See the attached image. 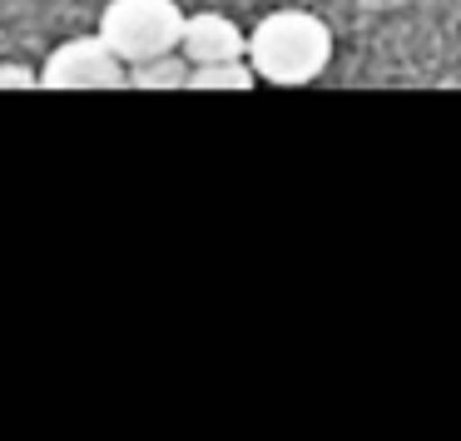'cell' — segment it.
Listing matches in <instances>:
<instances>
[{"label":"cell","mask_w":461,"mask_h":441,"mask_svg":"<svg viewBox=\"0 0 461 441\" xmlns=\"http://www.w3.org/2000/svg\"><path fill=\"white\" fill-rule=\"evenodd\" d=\"M249 65L258 80L298 90V85L322 80L332 65V31L312 11H273L249 31Z\"/></svg>","instance_id":"obj_1"},{"label":"cell","mask_w":461,"mask_h":441,"mask_svg":"<svg viewBox=\"0 0 461 441\" xmlns=\"http://www.w3.org/2000/svg\"><path fill=\"white\" fill-rule=\"evenodd\" d=\"M179 0H110L100 11V35L114 45L124 65H144L154 55H174L184 40Z\"/></svg>","instance_id":"obj_2"},{"label":"cell","mask_w":461,"mask_h":441,"mask_svg":"<svg viewBox=\"0 0 461 441\" xmlns=\"http://www.w3.org/2000/svg\"><path fill=\"white\" fill-rule=\"evenodd\" d=\"M41 85L45 90H120V85H130V65L95 31L55 45L41 65Z\"/></svg>","instance_id":"obj_3"},{"label":"cell","mask_w":461,"mask_h":441,"mask_svg":"<svg viewBox=\"0 0 461 441\" xmlns=\"http://www.w3.org/2000/svg\"><path fill=\"white\" fill-rule=\"evenodd\" d=\"M179 50L189 55V65H219V60H249V35L239 31V21H229L223 11H199L184 21Z\"/></svg>","instance_id":"obj_4"},{"label":"cell","mask_w":461,"mask_h":441,"mask_svg":"<svg viewBox=\"0 0 461 441\" xmlns=\"http://www.w3.org/2000/svg\"><path fill=\"white\" fill-rule=\"evenodd\" d=\"M189 55L174 50V55H154V60L144 65H130V85L134 90H189Z\"/></svg>","instance_id":"obj_5"},{"label":"cell","mask_w":461,"mask_h":441,"mask_svg":"<svg viewBox=\"0 0 461 441\" xmlns=\"http://www.w3.org/2000/svg\"><path fill=\"white\" fill-rule=\"evenodd\" d=\"M258 70L249 60H219V65H194L189 90H253Z\"/></svg>","instance_id":"obj_6"},{"label":"cell","mask_w":461,"mask_h":441,"mask_svg":"<svg viewBox=\"0 0 461 441\" xmlns=\"http://www.w3.org/2000/svg\"><path fill=\"white\" fill-rule=\"evenodd\" d=\"M0 85H41V75H31V70H0Z\"/></svg>","instance_id":"obj_7"}]
</instances>
